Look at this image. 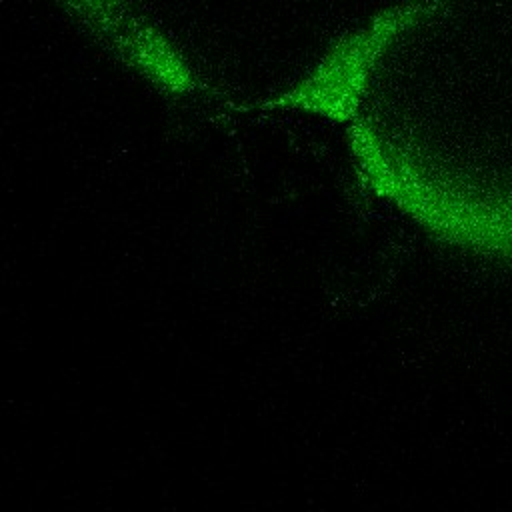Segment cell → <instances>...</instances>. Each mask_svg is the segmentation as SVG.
<instances>
[{
    "label": "cell",
    "mask_w": 512,
    "mask_h": 512,
    "mask_svg": "<svg viewBox=\"0 0 512 512\" xmlns=\"http://www.w3.org/2000/svg\"><path fill=\"white\" fill-rule=\"evenodd\" d=\"M444 0H404L372 14L366 24L334 42L316 68L268 106L350 120L378 58Z\"/></svg>",
    "instance_id": "6da1fadb"
},
{
    "label": "cell",
    "mask_w": 512,
    "mask_h": 512,
    "mask_svg": "<svg viewBox=\"0 0 512 512\" xmlns=\"http://www.w3.org/2000/svg\"><path fill=\"white\" fill-rule=\"evenodd\" d=\"M114 48L148 82L166 94H188L194 90V74L178 48L152 24L136 18Z\"/></svg>",
    "instance_id": "7a4b0ae2"
}]
</instances>
